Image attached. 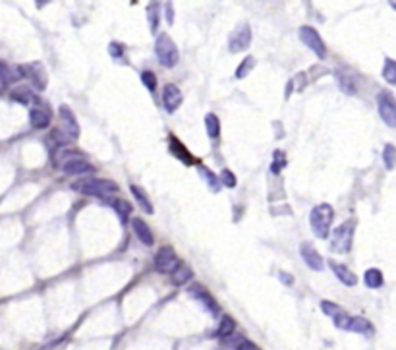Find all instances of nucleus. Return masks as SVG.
I'll list each match as a JSON object with an SVG mask.
<instances>
[{"label": "nucleus", "mask_w": 396, "mask_h": 350, "mask_svg": "<svg viewBox=\"0 0 396 350\" xmlns=\"http://www.w3.org/2000/svg\"><path fill=\"white\" fill-rule=\"evenodd\" d=\"M72 190L83 195H95L106 201L108 197L118 194V184L112 180H103V178H81L72 184Z\"/></svg>", "instance_id": "1"}, {"label": "nucleus", "mask_w": 396, "mask_h": 350, "mask_svg": "<svg viewBox=\"0 0 396 350\" xmlns=\"http://www.w3.org/2000/svg\"><path fill=\"white\" fill-rule=\"evenodd\" d=\"M332 219H334V209L328 203H319L311 209L309 224H311V230L315 232L317 238H328L330 226H332Z\"/></svg>", "instance_id": "2"}, {"label": "nucleus", "mask_w": 396, "mask_h": 350, "mask_svg": "<svg viewBox=\"0 0 396 350\" xmlns=\"http://www.w3.org/2000/svg\"><path fill=\"white\" fill-rule=\"evenodd\" d=\"M155 52H157V59L163 64L164 68H174L178 64V47L172 41V37L168 33H161L157 41H155Z\"/></svg>", "instance_id": "3"}, {"label": "nucleus", "mask_w": 396, "mask_h": 350, "mask_svg": "<svg viewBox=\"0 0 396 350\" xmlns=\"http://www.w3.org/2000/svg\"><path fill=\"white\" fill-rule=\"evenodd\" d=\"M330 234V250L337 253H348L352 248V238H354V224L346 221L340 226H337Z\"/></svg>", "instance_id": "4"}, {"label": "nucleus", "mask_w": 396, "mask_h": 350, "mask_svg": "<svg viewBox=\"0 0 396 350\" xmlns=\"http://www.w3.org/2000/svg\"><path fill=\"white\" fill-rule=\"evenodd\" d=\"M180 257L176 255L172 246H163L159 252L155 253V269L159 273H163V275H172V271L180 265Z\"/></svg>", "instance_id": "5"}, {"label": "nucleus", "mask_w": 396, "mask_h": 350, "mask_svg": "<svg viewBox=\"0 0 396 350\" xmlns=\"http://www.w3.org/2000/svg\"><path fill=\"white\" fill-rule=\"evenodd\" d=\"M50 120H52V110L48 107V103L41 101L39 97H33V107L29 110L31 126L37 128V130H45L50 126Z\"/></svg>", "instance_id": "6"}, {"label": "nucleus", "mask_w": 396, "mask_h": 350, "mask_svg": "<svg viewBox=\"0 0 396 350\" xmlns=\"http://www.w3.org/2000/svg\"><path fill=\"white\" fill-rule=\"evenodd\" d=\"M299 39H301V43H303L308 49L313 50L319 59H325V56H327L325 41H323V37H321L317 31L311 27V25H303V27H299Z\"/></svg>", "instance_id": "7"}, {"label": "nucleus", "mask_w": 396, "mask_h": 350, "mask_svg": "<svg viewBox=\"0 0 396 350\" xmlns=\"http://www.w3.org/2000/svg\"><path fill=\"white\" fill-rule=\"evenodd\" d=\"M188 292H190V296L192 298H195V300L199 302V304H203V308L209 311L211 315H219L221 313V306H219V302L215 300L211 296V292L207 290L203 284H192L190 288H188Z\"/></svg>", "instance_id": "8"}, {"label": "nucleus", "mask_w": 396, "mask_h": 350, "mask_svg": "<svg viewBox=\"0 0 396 350\" xmlns=\"http://www.w3.org/2000/svg\"><path fill=\"white\" fill-rule=\"evenodd\" d=\"M251 45V30L248 23H240L228 37V49L230 52H241Z\"/></svg>", "instance_id": "9"}, {"label": "nucleus", "mask_w": 396, "mask_h": 350, "mask_svg": "<svg viewBox=\"0 0 396 350\" xmlns=\"http://www.w3.org/2000/svg\"><path fill=\"white\" fill-rule=\"evenodd\" d=\"M377 105H379V114L385 120L386 126H396V103L390 93H381L377 97Z\"/></svg>", "instance_id": "10"}, {"label": "nucleus", "mask_w": 396, "mask_h": 350, "mask_svg": "<svg viewBox=\"0 0 396 350\" xmlns=\"http://www.w3.org/2000/svg\"><path fill=\"white\" fill-rule=\"evenodd\" d=\"M62 170L66 172V174H83V172H89V170H93V165L83 159L81 155H76V153H72V155H68L64 161H62Z\"/></svg>", "instance_id": "11"}, {"label": "nucleus", "mask_w": 396, "mask_h": 350, "mask_svg": "<svg viewBox=\"0 0 396 350\" xmlns=\"http://www.w3.org/2000/svg\"><path fill=\"white\" fill-rule=\"evenodd\" d=\"M182 99H184V95L178 85L166 83L163 88V105H164V110H166V112L178 110V107L182 105Z\"/></svg>", "instance_id": "12"}, {"label": "nucleus", "mask_w": 396, "mask_h": 350, "mask_svg": "<svg viewBox=\"0 0 396 350\" xmlns=\"http://www.w3.org/2000/svg\"><path fill=\"white\" fill-rule=\"evenodd\" d=\"M58 114H60L64 132L70 136V139L79 137V124H77V118H76V114H74V110L68 107V105H62V107L58 108Z\"/></svg>", "instance_id": "13"}, {"label": "nucleus", "mask_w": 396, "mask_h": 350, "mask_svg": "<svg viewBox=\"0 0 396 350\" xmlns=\"http://www.w3.org/2000/svg\"><path fill=\"white\" fill-rule=\"evenodd\" d=\"M299 253H301V257H303V261L308 263V267H311L313 271H321L323 267H325V261H323V257H321V253L313 248V244L309 242H303L299 246Z\"/></svg>", "instance_id": "14"}, {"label": "nucleus", "mask_w": 396, "mask_h": 350, "mask_svg": "<svg viewBox=\"0 0 396 350\" xmlns=\"http://www.w3.org/2000/svg\"><path fill=\"white\" fill-rule=\"evenodd\" d=\"M25 74L31 78L33 85H35L39 91H45V89H47L48 76H47V70H45V66H43L41 62H33V64L25 66Z\"/></svg>", "instance_id": "15"}, {"label": "nucleus", "mask_w": 396, "mask_h": 350, "mask_svg": "<svg viewBox=\"0 0 396 350\" xmlns=\"http://www.w3.org/2000/svg\"><path fill=\"white\" fill-rule=\"evenodd\" d=\"M168 149H170V153H172L178 161H182L184 165H195V159H193V155L190 153V149L184 145L182 141H180L176 136H170Z\"/></svg>", "instance_id": "16"}, {"label": "nucleus", "mask_w": 396, "mask_h": 350, "mask_svg": "<svg viewBox=\"0 0 396 350\" xmlns=\"http://www.w3.org/2000/svg\"><path fill=\"white\" fill-rule=\"evenodd\" d=\"M132 228H134V232H135V236H137V240L143 244V246H153V244H155L153 232H151L149 224L145 223L143 219L134 217V219H132Z\"/></svg>", "instance_id": "17"}, {"label": "nucleus", "mask_w": 396, "mask_h": 350, "mask_svg": "<svg viewBox=\"0 0 396 350\" xmlns=\"http://www.w3.org/2000/svg\"><path fill=\"white\" fill-rule=\"evenodd\" d=\"M106 203L110 205L112 209L116 211V215H118V219H120V223L124 224L128 223V219H130V215H132V205L126 201L124 197H108L106 199Z\"/></svg>", "instance_id": "18"}, {"label": "nucleus", "mask_w": 396, "mask_h": 350, "mask_svg": "<svg viewBox=\"0 0 396 350\" xmlns=\"http://www.w3.org/2000/svg\"><path fill=\"white\" fill-rule=\"evenodd\" d=\"M328 265H330V269H332V273H334V277H337L342 284H346V286H354V284L357 282V277L350 271V269H348L346 265H340V263H337V261H328Z\"/></svg>", "instance_id": "19"}, {"label": "nucleus", "mask_w": 396, "mask_h": 350, "mask_svg": "<svg viewBox=\"0 0 396 350\" xmlns=\"http://www.w3.org/2000/svg\"><path fill=\"white\" fill-rule=\"evenodd\" d=\"M130 192H132V195H134V199L137 201V205L143 209L145 213H149V215H153V203H151V199H149V195H147V192L145 190H141L139 186H135L132 184L130 186Z\"/></svg>", "instance_id": "20"}, {"label": "nucleus", "mask_w": 396, "mask_h": 350, "mask_svg": "<svg viewBox=\"0 0 396 350\" xmlns=\"http://www.w3.org/2000/svg\"><path fill=\"white\" fill-rule=\"evenodd\" d=\"M348 331L359 333V335H365V337H371V335H373V325H371V321L365 319V317H350Z\"/></svg>", "instance_id": "21"}, {"label": "nucleus", "mask_w": 396, "mask_h": 350, "mask_svg": "<svg viewBox=\"0 0 396 350\" xmlns=\"http://www.w3.org/2000/svg\"><path fill=\"white\" fill-rule=\"evenodd\" d=\"M10 99L16 101L19 105H25L27 107L29 103H33V91L25 85H19V88H14L10 91Z\"/></svg>", "instance_id": "22"}, {"label": "nucleus", "mask_w": 396, "mask_h": 350, "mask_svg": "<svg viewBox=\"0 0 396 350\" xmlns=\"http://www.w3.org/2000/svg\"><path fill=\"white\" fill-rule=\"evenodd\" d=\"M192 277H193V273H192V269H190V265H186L184 261H180V265L172 271V282L174 284H178V286H180V284H186Z\"/></svg>", "instance_id": "23"}, {"label": "nucleus", "mask_w": 396, "mask_h": 350, "mask_svg": "<svg viewBox=\"0 0 396 350\" xmlns=\"http://www.w3.org/2000/svg\"><path fill=\"white\" fill-rule=\"evenodd\" d=\"M236 331V319L230 317V315H222L221 323H219V329H217V337H221V339H228L232 333Z\"/></svg>", "instance_id": "24"}, {"label": "nucleus", "mask_w": 396, "mask_h": 350, "mask_svg": "<svg viewBox=\"0 0 396 350\" xmlns=\"http://www.w3.org/2000/svg\"><path fill=\"white\" fill-rule=\"evenodd\" d=\"M205 130H207V136L211 139H219V136H221V120H219L217 114L209 112L205 116Z\"/></svg>", "instance_id": "25"}, {"label": "nucleus", "mask_w": 396, "mask_h": 350, "mask_svg": "<svg viewBox=\"0 0 396 350\" xmlns=\"http://www.w3.org/2000/svg\"><path fill=\"white\" fill-rule=\"evenodd\" d=\"M363 282H365V286L369 288H381L383 286V273L379 271V269H367L365 275H363Z\"/></svg>", "instance_id": "26"}, {"label": "nucleus", "mask_w": 396, "mask_h": 350, "mask_svg": "<svg viewBox=\"0 0 396 350\" xmlns=\"http://www.w3.org/2000/svg\"><path fill=\"white\" fill-rule=\"evenodd\" d=\"M159 10H161V4H159V2H153V4H149V6H147L149 30L153 31V33L159 30V21H161V14H159Z\"/></svg>", "instance_id": "27"}, {"label": "nucleus", "mask_w": 396, "mask_h": 350, "mask_svg": "<svg viewBox=\"0 0 396 350\" xmlns=\"http://www.w3.org/2000/svg\"><path fill=\"white\" fill-rule=\"evenodd\" d=\"M197 168H199V174L203 176V180L207 182V186L211 188L212 192H219V188H221V184H219V176L215 174V172H211L207 166H203V165H199Z\"/></svg>", "instance_id": "28"}, {"label": "nucleus", "mask_w": 396, "mask_h": 350, "mask_svg": "<svg viewBox=\"0 0 396 350\" xmlns=\"http://www.w3.org/2000/svg\"><path fill=\"white\" fill-rule=\"evenodd\" d=\"M230 348L232 350H261L253 340L246 339V337H236L234 340H230Z\"/></svg>", "instance_id": "29"}, {"label": "nucleus", "mask_w": 396, "mask_h": 350, "mask_svg": "<svg viewBox=\"0 0 396 350\" xmlns=\"http://www.w3.org/2000/svg\"><path fill=\"white\" fill-rule=\"evenodd\" d=\"M253 68H255V59H253V56L243 59V60H241V64L238 66V70H236V78H238V79L246 78V76H248V74H250Z\"/></svg>", "instance_id": "30"}, {"label": "nucleus", "mask_w": 396, "mask_h": 350, "mask_svg": "<svg viewBox=\"0 0 396 350\" xmlns=\"http://www.w3.org/2000/svg\"><path fill=\"white\" fill-rule=\"evenodd\" d=\"M284 166H286V155H284V151L277 149V151L272 153V163H270V170H272V172H280V170H282Z\"/></svg>", "instance_id": "31"}, {"label": "nucleus", "mask_w": 396, "mask_h": 350, "mask_svg": "<svg viewBox=\"0 0 396 350\" xmlns=\"http://www.w3.org/2000/svg\"><path fill=\"white\" fill-rule=\"evenodd\" d=\"M219 184L226 186V188H236L238 180H236V176L230 168H222V172L219 174Z\"/></svg>", "instance_id": "32"}, {"label": "nucleus", "mask_w": 396, "mask_h": 350, "mask_svg": "<svg viewBox=\"0 0 396 350\" xmlns=\"http://www.w3.org/2000/svg\"><path fill=\"white\" fill-rule=\"evenodd\" d=\"M383 76L388 83H396V64L392 59H386L385 68H383Z\"/></svg>", "instance_id": "33"}, {"label": "nucleus", "mask_w": 396, "mask_h": 350, "mask_svg": "<svg viewBox=\"0 0 396 350\" xmlns=\"http://www.w3.org/2000/svg\"><path fill=\"white\" fill-rule=\"evenodd\" d=\"M394 157H396V149L392 143H386L385 145V153H383V161H385V166L388 170L394 168Z\"/></svg>", "instance_id": "34"}, {"label": "nucleus", "mask_w": 396, "mask_h": 350, "mask_svg": "<svg viewBox=\"0 0 396 350\" xmlns=\"http://www.w3.org/2000/svg\"><path fill=\"white\" fill-rule=\"evenodd\" d=\"M50 141H54L58 147H64V145H68L72 139H70V136H68L66 132H62V130H52L50 132Z\"/></svg>", "instance_id": "35"}, {"label": "nucleus", "mask_w": 396, "mask_h": 350, "mask_svg": "<svg viewBox=\"0 0 396 350\" xmlns=\"http://www.w3.org/2000/svg\"><path fill=\"white\" fill-rule=\"evenodd\" d=\"M141 81H143V85L151 93H153L155 89H157V76H155L151 70H145V72H141Z\"/></svg>", "instance_id": "36"}, {"label": "nucleus", "mask_w": 396, "mask_h": 350, "mask_svg": "<svg viewBox=\"0 0 396 350\" xmlns=\"http://www.w3.org/2000/svg\"><path fill=\"white\" fill-rule=\"evenodd\" d=\"M337 78H338V83H340V88H342L344 93H350V95L356 93V88H354L350 76H346V74H337Z\"/></svg>", "instance_id": "37"}, {"label": "nucleus", "mask_w": 396, "mask_h": 350, "mask_svg": "<svg viewBox=\"0 0 396 350\" xmlns=\"http://www.w3.org/2000/svg\"><path fill=\"white\" fill-rule=\"evenodd\" d=\"M332 321H334V325H337L338 329H348V323H350V315H348L344 310H340L338 313L332 315Z\"/></svg>", "instance_id": "38"}, {"label": "nucleus", "mask_w": 396, "mask_h": 350, "mask_svg": "<svg viewBox=\"0 0 396 350\" xmlns=\"http://www.w3.org/2000/svg\"><path fill=\"white\" fill-rule=\"evenodd\" d=\"M108 52H110V56H112L114 60H120L122 56H124V45L112 41V43L108 45Z\"/></svg>", "instance_id": "39"}, {"label": "nucleus", "mask_w": 396, "mask_h": 350, "mask_svg": "<svg viewBox=\"0 0 396 350\" xmlns=\"http://www.w3.org/2000/svg\"><path fill=\"white\" fill-rule=\"evenodd\" d=\"M321 310L325 311L327 315H330V317H332V315H334V313H338V311L342 310V308H340L338 304H334V302L323 300V302H321Z\"/></svg>", "instance_id": "40"}, {"label": "nucleus", "mask_w": 396, "mask_h": 350, "mask_svg": "<svg viewBox=\"0 0 396 350\" xmlns=\"http://www.w3.org/2000/svg\"><path fill=\"white\" fill-rule=\"evenodd\" d=\"M164 8H166V20H168V23H172V21H174L172 2H166V4H164Z\"/></svg>", "instance_id": "41"}, {"label": "nucleus", "mask_w": 396, "mask_h": 350, "mask_svg": "<svg viewBox=\"0 0 396 350\" xmlns=\"http://www.w3.org/2000/svg\"><path fill=\"white\" fill-rule=\"evenodd\" d=\"M280 281L286 282V284H292L294 279H292V275H288V273H280Z\"/></svg>", "instance_id": "42"}]
</instances>
